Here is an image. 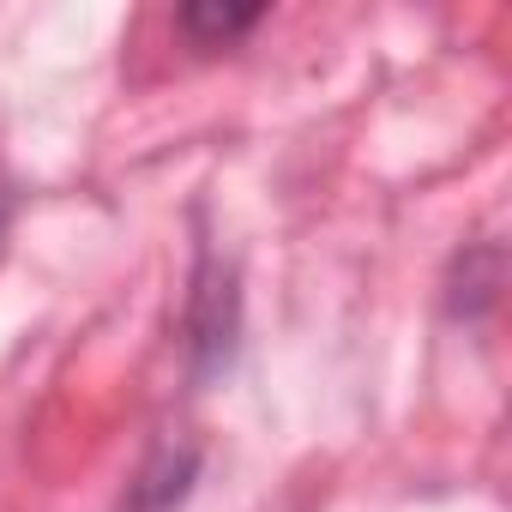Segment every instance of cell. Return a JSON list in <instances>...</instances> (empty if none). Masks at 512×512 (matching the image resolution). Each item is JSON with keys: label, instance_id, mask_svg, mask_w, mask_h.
<instances>
[{"label": "cell", "instance_id": "1", "mask_svg": "<svg viewBox=\"0 0 512 512\" xmlns=\"http://www.w3.org/2000/svg\"><path fill=\"white\" fill-rule=\"evenodd\" d=\"M235 338H241V290H235V266L217 260L211 247H199L193 260V290H187V362L193 380H211L235 362Z\"/></svg>", "mask_w": 512, "mask_h": 512}, {"label": "cell", "instance_id": "2", "mask_svg": "<svg viewBox=\"0 0 512 512\" xmlns=\"http://www.w3.org/2000/svg\"><path fill=\"white\" fill-rule=\"evenodd\" d=\"M193 476H199V446H157L127 482L121 512H175L193 494Z\"/></svg>", "mask_w": 512, "mask_h": 512}, {"label": "cell", "instance_id": "3", "mask_svg": "<svg viewBox=\"0 0 512 512\" xmlns=\"http://www.w3.org/2000/svg\"><path fill=\"white\" fill-rule=\"evenodd\" d=\"M260 19H266V7H217V0H205V7H181V13H175L181 37H187L193 49H223V43L247 37Z\"/></svg>", "mask_w": 512, "mask_h": 512}, {"label": "cell", "instance_id": "4", "mask_svg": "<svg viewBox=\"0 0 512 512\" xmlns=\"http://www.w3.org/2000/svg\"><path fill=\"white\" fill-rule=\"evenodd\" d=\"M7 217H13V193H0V235H7Z\"/></svg>", "mask_w": 512, "mask_h": 512}]
</instances>
